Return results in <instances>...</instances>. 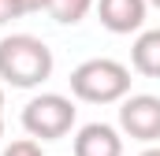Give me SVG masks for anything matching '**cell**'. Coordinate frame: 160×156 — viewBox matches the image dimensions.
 Masks as SVG:
<instances>
[{
    "mask_svg": "<svg viewBox=\"0 0 160 156\" xmlns=\"http://www.w3.org/2000/svg\"><path fill=\"white\" fill-rule=\"evenodd\" d=\"M52 48L34 34H8L0 37V82L11 89H38L45 78H52Z\"/></svg>",
    "mask_w": 160,
    "mask_h": 156,
    "instance_id": "1",
    "label": "cell"
},
{
    "mask_svg": "<svg viewBox=\"0 0 160 156\" xmlns=\"http://www.w3.org/2000/svg\"><path fill=\"white\" fill-rule=\"evenodd\" d=\"M71 97L86 100V104H123L130 97V67L119 60H108V56H93V60H82L78 67L71 71Z\"/></svg>",
    "mask_w": 160,
    "mask_h": 156,
    "instance_id": "2",
    "label": "cell"
},
{
    "mask_svg": "<svg viewBox=\"0 0 160 156\" xmlns=\"http://www.w3.org/2000/svg\"><path fill=\"white\" fill-rule=\"evenodd\" d=\"M75 100L63 97V93H38L22 104V130L34 138V141H60L71 134L75 126Z\"/></svg>",
    "mask_w": 160,
    "mask_h": 156,
    "instance_id": "3",
    "label": "cell"
},
{
    "mask_svg": "<svg viewBox=\"0 0 160 156\" xmlns=\"http://www.w3.org/2000/svg\"><path fill=\"white\" fill-rule=\"evenodd\" d=\"M119 130L142 145L160 141V97L157 93H130L119 104Z\"/></svg>",
    "mask_w": 160,
    "mask_h": 156,
    "instance_id": "4",
    "label": "cell"
},
{
    "mask_svg": "<svg viewBox=\"0 0 160 156\" xmlns=\"http://www.w3.org/2000/svg\"><path fill=\"white\" fill-rule=\"evenodd\" d=\"M149 0H97V19L108 34H142Z\"/></svg>",
    "mask_w": 160,
    "mask_h": 156,
    "instance_id": "5",
    "label": "cell"
},
{
    "mask_svg": "<svg viewBox=\"0 0 160 156\" xmlns=\"http://www.w3.org/2000/svg\"><path fill=\"white\" fill-rule=\"evenodd\" d=\"M75 156H123V134L112 123H86L78 126L75 141H71Z\"/></svg>",
    "mask_w": 160,
    "mask_h": 156,
    "instance_id": "6",
    "label": "cell"
},
{
    "mask_svg": "<svg viewBox=\"0 0 160 156\" xmlns=\"http://www.w3.org/2000/svg\"><path fill=\"white\" fill-rule=\"evenodd\" d=\"M130 67L145 78H160V26L142 30L130 45Z\"/></svg>",
    "mask_w": 160,
    "mask_h": 156,
    "instance_id": "7",
    "label": "cell"
},
{
    "mask_svg": "<svg viewBox=\"0 0 160 156\" xmlns=\"http://www.w3.org/2000/svg\"><path fill=\"white\" fill-rule=\"evenodd\" d=\"M93 7H97V0H52V4H48V15H52L60 26H78Z\"/></svg>",
    "mask_w": 160,
    "mask_h": 156,
    "instance_id": "8",
    "label": "cell"
},
{
    "mask_svg": "<svg viewBox=\"0 0 160 156\" xmlns=\"http://www.w3.org/2000/svg\"><path fill=\"white\" fill-rule=\"evenodd\" d=\"M0 156H45V149H41V141H34V138H15L11 145H4Z\"/></svg>",
    "mask_w": 160,
    "mask_h": 156,
    "instance_id": "9",
    "label": "cell"
},
{
    "mask_svg": "<svg viewBox=\"0 0 160 156\" xmlns=\"http://www.w3.org/2000/svg\"><path fill=\"white\" fill-rule=\"evenodd\" d=\"M22 15H26L22 0H0V26L11 22V19H22Z\"/></svg>",
    "mask_w": 160,
    "mask_h": 156,
    "instance_id": "10",
    "label": "cell"
},
{
    "mask_svg": "<svg viewBox=\"0 0 160 156\" xmlns=\"http://www.w3.org/2000/svg\"><path fill=\"white\" fill-rule=\"evenodd\" d=\"M48 4H52V0H22L26 15H34V11H48Z\"/></svg>",
    "mask_w": 160,
    "mask_h": 156,
    "instance_id": "11",
    "label": "cell"
},
{
    "mask_svg": "<svg viewBox=\"0 0 160 156\" xmlns=\"http://www.w3.org/2000/svg\"><path fill=\"white\" fill-rule=\"evenodd\" d=\"M138 156H160V145H149V149H142Z\"/></svg>",
    "mask_w": 160,
    "mask_h": 156,
    "instance_id": "12",
    "label": "cell"
},
{
    "mask_svg": "<svg viewBox=\"0 0 160 156\" xmlns=\"http://www.w3.org/2000/svg\"><path fill=\"white\" fill-rule=\"evenodd\" d=\"M0 115H4V89H0Z\"/></svg>",
    "mask_w": 160,
    "mask_h": 156,
    "instance_id": "13",
    "label": "cell"
},
{
    "mask_svg": "<svg viewBox=\"0 0 160 156\" xmlns=\"http://www.w3.org/2000/svg\"><path fill=\"white\" fill-rule=\"evenodd\" d=\"M0 141H4V115H0Z\"/></svg>",
    "mask_w": 160,
    "mask_h": 156,
    "instance_id": "14",
    "label": "cell"
},
{
    "mask_svg": "<svg viewBox=\"0 0 160 156\" xmlns=\"http://www.w3.org/2000/svg\"><path fill=\"white\" fill-rule=\"evenodd\" d=\"M149 7H157V11H160V0H149Z\"/></svg>",
    "mask_w": 160,
    "mask_h": 156,
    "instance_id": "15",
    "label": "cell"
}]
</instances>
